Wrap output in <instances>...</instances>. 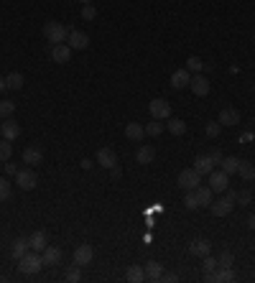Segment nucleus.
Returning a JSON list of instances; mask_svg holds the SVG:
<instances>
[{"label":"nucleus","instance_id":"f704fd0d","mask_svg":"<svg viewBox=\"0 0 255 283\" xmlns=\"http://www.w3.org/2000/svg\"><path fill=\"white\" fill-rule=\"evenodd\" d=\"M11 156H13V146H11V140H0V163H6V161H11Z\"/></svg>","mask_w":255,"mask_h":283},{"label":"nucleus","instance_id":"412c9836","mask_svg":"<svg viewBox=\"0 0 255 283\" xmlns=\"http://www.w3.org/2000/svg\"><path fill=\"white\" fill-rule=\"evenodd\" d=\"M41 161H44V153H41V148L31 146V148H26V151H23V163H29V166H39Z\"/></svg>","mask_w":255,"mask_h":283},{"label":"nucleus","instance_id":"1a4fd4ad","mask_svg":"<svg viewBox=\"0 0 255 283\" xmlns=\"http://www.w3.org/2000/svg\"><path fill=\"white\" fill-rule=\"evenodd\" d=\"M67 44L72 46V51H79V49H87V44H90V36L87 34H82V31H69V36H67Z\"/></svg>","mask_w":255,"mask_h":283},{"label":"nucleus","instance_id":"f03ea898","mask_svg":"<svg viewBox=\"0 0 255 283\" xmlns=\"http://www.w3.org/2000/svg\"><path fill=\"white\" fill-rule=\"evenodd\" d=\"M44 36H46V41H49L51 46H56V44H64V41H67L69 29H67V26H62L59 21H51V23H46V26H44Z\"/></svg>","mask_w":255,"mask_h":283},{"label":"nucleus","instance_id":"58836bf2","mask_svg":"<svg viewBox=\"0 0 255 283\" xmlns=\"http://www.w3.org/2000/svg\"><path fill=\"white\" fill-rule=\"evenodd\" d=\"M204 133H207V135H209V138H217V135H219V133H222V125H219V123H217V120H209V123H207V125H204Z\"/></svg>","mask_w":255,"mask_h":283},{"label":"nucleus","instance_id":"f257e3e1","mask_svg":"<svg viewBox=\"0 0 255 283\" xmlns=\"http://www.w3.org/2000/svg\"><path fill=\"white\" fill-rule=\"evenodd\" d=\"M41 268H44V258H41V252H36V250H31V252H26L23 258H18V270H21L23 275H36Z\"/></svg>","mask_w":255,"mask_h":283},{"label":"nucleus","instance_id":"a18cd8bd","mask_svg":"<svg viewBox=\"0 0 255 283\" xmlns=\"http://www.w3.org/2000/svg\"><path fill=\"white\" fill-rule=\"evenodd\" d=\"M3 166H6V174H11V176H16V174H18V171H21V168H18V166H16V163H11V161H6V163H3Z\"/></svg>","mask_w":255,"mask_h":283},{"label":"nucleus","instance_id":"f8f14e48","mask_svg":"<svg viewBox=\"0 0 255 283\" xmlns=\"http://www.w3.org/2000/svg\"><path fill=\"white\" fill-rule=\"evenodd\" d=\"M0 133H3V138H6V140H16V138L21 135V125H18L16 120L6 118L3 123H0Z\"/></svg>","mask_w":255,"mask_h":283},{"label":"nucleus","instance_id":"7c9ffc66","mask_svg":"<svg viewBox=\"0 0 255 283\" xmlns=\"http://www.w3.org/2000/svg\"><path fill=\"white\" fill-rule=\"evenodd\" d=\"M23 74L21 72H11L8 77H6V90H21L23 87Z\"/></svg>","mask_w":255,"mask_h":283},{"label":"nucleus","instance_id":"2f4dec72","mask_svg":"<svg viewBox=\"0 0 255 283\" xmlns=\"http://www.w3.org/2000/svg\"><path fill=\"white\" fill-rule=\"evenodd\" d=\"M146 128V135H151V138H158L163 130H166V125L161 123V120H151L148 125H143Z\"/></svg>","mask_w":255,"mask_h":283},{"label":"nucleus","instance_id":"ddd939ff","mask_svg":"<svg viewBox=\"0 0 255 283\" xmlns=\"http://www.w3.org/2000/svg\"><path fill=\"white\" fill-rule=\"evenodd\" d=\"M51 59H54L56 64H67V62L72 59V46H69V44H56V46H51Z\"/></svg>","mask_w":255,"mask_h":283},{"label":"nucleus","instance_id":"0eeeda50","mask_svg":"<svg viewBox=\"0 0 255 283\" xmlns=\"http://www.w3.org/2000/svg\"><path fill=\"white\" fill-rule=\"evenodd\" d=\"M16 184H18L23 191H31V189H36L39 179H36V174H34V171H29V168H21V171L16 174Z\"/></svg>","mask_w":255,"mask_h":283},{"label":"nucleus","instance_id":"09e8293b","mask_svg":"<svg viewBox=\"0 0 255 283\" xmlns=\"http://www.w3.org/2000/svg\"><path fill=\"white\" fill-rule=\"evenodd\" d=\"M110 176H112V179H120V176H123V171H120L118 166H112V168H110Z\"/></svg>","mask_w":255,"mask_h":283},{"label":"nucleus","instance_id":"39448f33","mask_svg":"<svg viewBox=\"0 0 255 283\" xmlns=\"http://www.w3.org/2000/svg\"><path fill=\"white\" fill-rule=\"evenodd\" d=\"M148 112H151L153 120H168V118H171V105H168L166 100L156 97V100L148 102Z\"/></svg>","mask_w":255,"mask_h":283},{"label":"nucleus","instance_id":"4c0bfd02","mask_svg":"<svg viewBox=\"0 0 255 283\" xmlns=\"http://www.w3.org/2000/svg\"><path fill=\"white\" fill-rule=\"evenodd\" d=\"M11 194H13V189H11V181L3 176V179H0V202L11 199Z\"/></svg>","mask_w":255,"mask_h":283},{"label":"nucleus","instance_id":"9d476101","mask_svg":"<svg viewBox=\"0 0 255 283\" xmlns=\"http://www.w3.org/2000/svg\"><path fill=\"white\" fill-rule=\"evenodd\" d=\"M209 250H212V242H209V240H204V237H196V240H191V242H189V255L204 258V255H209Z\"/></svg>","mask_w":255,"mask_h":283},{"label":"nucleus","instance_id":"72a5a7b5","mask_svg":"<svg viewBox=\"0 0 255 283\" xmlns=\"http://www.w3.org/2000/svg\"><path fill=\"white\" fill-rule=\"evenodd\" d=\"M79 278H82V265H77V263H74V265H69V268H67V273H64V280L77 283Z\"/></svg>","mask_w":255,"mask_h":283},{"label":"nucleus","instance_id":"de8ad7c7","mask_svg":"<svg viewBox=\"0 0 255 283\" xmlns=\"http://www.w3.org/2000/svg\"><path fill=\"white\" fill-rule=\"evenodd\" d=\"M79 166H82V168H87V171H90V168H92V166H95V163H92V161H90V158H82V161H79Z\"/></svg>","mask_w":255,"mask_h":283},{"label":"nucleus","instance_id":"cd10ccee","mask_svg":"<svg viewBox=\"0 0 255 283\" xmlns=\"http://www.w3.org/2000/svg\"><path fill=\"white\" fill-rule=\"evenodd\" d=\"M237 166H240V158L237 156H224L222 158V163H219V168L230 176V174H237Z\"/></svg>","mask_w":255,"mask_h":283},{"label":"nucleus","instance_id":"ea45409f","mask_svg":"<svg viewBox=\"0 0 255 283\" xmlns=\"http://www.w3.org/2000/svg\"><path fill=\"white\" fill-rule=\"evenodd\" d=\"M16 112V105L11 102V100H3L0 102V118H11Z\"/></svg>","mask_w":255,"mask_h":283},{"label":"nucleus","instance_id":"c9c22d12","mask_svg":"<svg viewBox=\"0 0 255 283\" xmlns=\"http://www.w3.org/2000/svg\"><path fill=\"white\" fill-rule=\"evenodd\" d=\"M186 69H189L191 74H199V72L204 69V62H202L199 56H189V59H186Z\"/></svg>","mask_w":255,"mask_h":283},{"label":"nucleus","instance_id":"5fc2aeb1","mask_svg":"<svg viewBox=\"0 0 255 283\" xmlns=\"http://www.w3.org/2000/svg\"><path fill=\"white\" fill-rule=\"evenodd\" d=\"M252 41H255V36H252Z\"/></svg>","mask_w":255,"mask_h":283},{"label":"nucleus","instance_id":"aec40b11","mask_svg":"<svg viewBox=\"0 0 255 283\" xmlns=\"http://www.w3.org/2000/svg\"><path fill=\"white\" fill-rule=\"evenodd\" d=\"M232 280H235V270L232 268L217 265V270L212 273V283H232Z\"/></svg>","mask_w":255,"mask_h":283},{"label":"nucleus","instance_id":"bb28decb","mask_svg":"<svg viewBox=\"0 0 255 283\" xmlns=\"http://www.w3.org/2000/svg\"><path fill=\"white\" fill-rule=\"evenodd\" d=\"M166 128H168L171 135H184V133H186V123H184L181 118H168Z\"/></svg>","mask_w":255,"mask_h":283},{"label":"nucleus","instance_id":"a211bd4d","mask_svg":"<svg viewBox=\"0 0 255 283\" xmlns=\"http://www.w3.org/2000/svg\"><path fill=\"white\" fill-rule=\"evenodd\" d=\"M29 247L36 250V252H44V250H46V232H44V230L31 232V237H29Z\"/></svg>","mask_w":255,"mask_h":283},{"label":"nucleus","instance_id":"5701e85b","mask_svg":"<svg viewBox=\"0 0 255 283\" xmlns=\"http://www.w3.org/2000/svg\"><path fill=\"white\" fill-rule=\"evenodd\" d=\"M143 270H146V278H148V280H161V275H163V265H161L158 260H148Z\"/></svg>","mask_w":255,"mask_h":283},{"label":"nucleus","instance_id":"6e6552de","mask_svg":"<svg viewBox=\"0 0 255 283\" xmlns=\"http://www.w3.org/2000/svg\"><path fill=\"white\" fill-rule=\"evenodd\" d=\"M189 87H191V92L196 95V97H204V95H209V79L199 72V74H191V82H189Z\"/></svg>","mask_w":255,"mask_h":283},{"label":"nucleus","instance_id":"4468645a","mask_svg":"<svg viewBox=\"0 0 255 283\" xmlns=\"http://www.w3.org/2000/svg\"><path fill=\"white\" fill-rule=\"evenodd\" d=\"M189 82H191V72L184 67V69H176L174 74H171V87L174 90H184V87H189Z\"/></svg>","mask_w":255,"mask_h":283},{"label":"nucleus","instance_id":"8fccbe9b","mask_svg":"<svg viewBox=\"0 0 255 283\" xmlns=\"http://www.w3.org/2000/svg\"><path fill=\"white\" fill-rule=\"evenodd\" d=\"M240 140H242V143H252V133H242Z\"/></svg>","mask_w":255,"mask_h":283},{"label":"nucleus","instance_id":"49530a36","mask_svg":"<svg viewBox=\"0 0 255 283\" xmlns=\"http://www.w3.org/2000/svg\"><path fill=\"white\" fill-rule=\"evenodd\" d=\"M161 280H163V283H176V280H179V275H176V273H163V275H161Z\"/></svg>","mask_w":255,"mask_h":283},{"label":"nucleus","instance_id":"7ed1b4c3","mask_svg":"<svg viewBox=\"0 0 255 283\" xmlns=\"http://www.w3.org/2000/svg\"><path fill=\"white\" fill-rule=\"evenodd\" d=\"M176 184L184 189V191H194L199 184H202V174L191 166V168H184V171H179V176H176Z\"/></svg>","mask_w":255,"mask_h":283},{"label":"nucleus","instance_id":"6ab92c4d","mask_svg":"<svg viewBox=\"0 0 255 283\" xmlns=\"http://www.w3.org/2000/svg\"><path fill=\"white\" fill-rule=\"evenodd\" d=\"M41 258H44V265H59L64 260V252L59 247H49L46 245V250L41 252Z\"/></svg>","mask_w":255,"mask_h":283},{"label":"nucleus","instance_id":"4be33fe9","mask_svg":"<svg viewBox=\"0 0 255 283\" xmlns=\"http://www.w3.org/2000/svg\"><path fill=\"white\" fill-rule=\"evenodd\" d=\"M194 168H196L202 176H209V174L214 171V163H212L209 156H196V158H194Z\"/></svg>","mask_w":255,"mask_h":283},{"label":"nucleus","instance_id":"20e7f679","mask_svg":"<svg viewBox=\"0 0 255 283\" xmlns=\"http://www.w3.org/2000/svg\"><path fill=\"white\" fill-rule=\"evenodd\" d=\"M232 207H235V191H224V196L222 199H212V204H209V212L214 214V217H224V214H230L232 212Z\"/></svg>","mask_w":255,"mask_h":283},{"label":"nucleus","instance_id":"603ef678","mask_svg":"<svg viewBox=\"0 0 255 283\" xmlns=\"http://www.w3.org/2000/svg\"><path fill=\"white\" fill-rule=\"evenodd\" d=\"M6 90V77H0V92Z\"/></svg>","mask_w":255,"mask_h":283},{"label":"nucleus","instance_id":"3c124183","mask_svg":"<svg viewBox=\"0 0 255 283\" xmlns=\"http://www.w3.org/2000/svg\"><path fill=\"white\" fill-rule=\"evenodd\" d=\"M247 227H250V230H252V232H255V212H252V214H250V219H247Z\"/></svg>","mask_w":255,"mask_h":283},{"label":"nucleus","instance_id":"423d86ee","mask_svg":"<svg viewBox=\"0 0 255 283\" xmlns=\"http://www.w3.org/2000/svg\"><path fill=\"white\" fill-rule=\"evenodd\" d=\"M207 179H209V184H207V186H209V189H212L214 194H224V191H227L230 176H227V174H224L222 168H219V171H212V174H209Z\"/></svg>","mask_w":255,"mask_h":283},{"label":"nucleus","instance_id":"473e14b6","mask_svg":"<svg viewBox=\"0 0 255 283\" xmlns=\"http://www.w3.org/2000/svg\"><path fill=\"white\" fill-rule=\"evenodd\" d=\"M217 258H212V255H204L202 258V270H204V275H212L214 270H217Z\"/></svg>","mask_w":255,"mask_h":283},{"label":"nucleus","instance_id":"79ce46f5","mask_svg":"<svg viewBox=\"0 0 255 283\" xmlns=\"http://www.w3.org/2000/svg\"><path fill=\"white\" fill-rule=\"evenodd\" d=\"M184 204H186V209H199V199H196V194H194V191H186Z\"/></svg>","mask_w":255,"mask_h":283},{"label":"nucleus","instance_id":"a19ab883","mask_svg":"<svg viewBox=\"0 0 255 283\" xmlns=\"http://www.w3.org/2000/svg\"><path fill=\"white\" fill-rule=\"evenodd\" d=\"M97 18V11H95V6L90 3V6H82V21H95Z\"/></svg>","mask_w":255,"mask_h":283},{"label":"nucleus","instance_id":"393cba45","mask_svg":"<svg viewBox=\"0 0 255 283\" xmlns=\"http://www.w3.org/2000/svg\"><path fill=\"white\" fill-rule=\"evenodd\" d=\"M153 158H156V151H153L151 146H140L138 153H135V161L143 163V166H146V163H153Z\"/></svg>","mask_w":255,"mask_h":283},{"label":"nucleus","instance_id":"c03bdc74","mask_svg":"<svg viewBox=\"0 0 255 283\" xmlns=\"http://www.w3.org/2000/svg\"><path fill=\"white\" fill-rule=\"evenodd\" d=\"M207 156H209V158H212V163H222V158H224V156H222V151H219V148H212V151H209V153H207Z\"/></svg>","mask_w":255,"mask_h":283},{"label":"nucleus","instance_id":"c85d7f7f","mask_svg":"<svg viewBox=\"0 0 255 283\" xmlns=\"http://www.w3.org/2000/svg\"><path fill=\"white\" fill-rule=\"evenodd\" d=\"M237 174H240V179H242V181H252V179H255V166L240 158V166H237Z\"/></svg>","mask_w":255,"mask_h":283},{"label":"nucleus","instance_id":"37998d69","mask_svg":"<svg viewBox=\"0 0 255 283\" xmlns=\"http://www.w3.org/2000/svg\"><path fill=\"white\" fill-rule=\"evenodd\" d=\"M250 199H252V194H250L247 189H242V191L235 194V202H237V204H250Z\"/></svg>","mask_w":255,"mask_h":283},{"label":"nucleus","instance_id":"f3484780","mask_svg":"<svg viewBox=\"0 0 255 283\" xmlns=\"http://www.w3.org/2000/svg\"><path fill=\"white\" fill-rule=\"evenodd\" d=\"M125 138L133 140V143H140V140L146 138V128H143L140 123H128V125H125Z\"/></svg>","mask_w":255,"mask_h":283},{"label":"nucleus","instance_id":"2eb2a0df","mask_svg":"<svg viewBox=\"0 0 255 283\" xmlns=\"http://www.w3.org/2000/svg\"><path fill=\"white\" fill-rule=\"evenodd\" d=\"M97 163L102 168H112V166H118V153L112 148H100L97 151Z\"/></svg>","mask_w":255,"mask_h":283},{"label":"nucleus","instance_id":"a878e982","mask_svg":"<svg viewBox=\"0 0 255 283\" xmlns=\"http://www.w3.org/2000/svg\"><path fill=\"white\" fill-rule=\"evenodd\" d=\"M125 278H128L130 283H143V280H146V270H143L140 265H128Z\"/></svg>","mask_w":255,"mask_h":283},{"label":"nucleus","instance_id":"c756f323","mask_svg":"<svg viewBox=\"0 0 255 283\" xmlns=\"http://www.w3.org/2000/svg\"><path fill=\"white\" fill-rule=\"evenodd\" d=\"M26 252H29V240H26V237H18V240L11 245V255L18 260V258H23Z\"/></svg>","mask_w":255,"mask_h":283},{"label":"nucleus","instance_id":"b1692460","mask_svg":"<svg viewBox=\"0 0 255 283\" xmlns=\"http://www.w3.org/2000/svg\"><path fill=\"white\" fill-rule=\"evenodd\" d=\"M194 194H196V199H199V207H209L212 199H214V191H212L209 186H202V184L194 189Z\"/></svg>","mask_w":255,"mask_h":283},{"label":"nucleus","instance_id":"9b49d317","mask_svg":"<svg viewBox=\"0 0 255 283\" xmlns=\"http://www.w3.org/2000/svg\"><path fill=\"white\" fill-rule=\"evenodd\" d=\"M92 258H95V250H92V245H77V250H74V263L77 265H90L92 263Z\"/></svg>","mask_w":255,"mask_h":283},{"label":"nucleus","instance_id":"864d4df0","mask_svg":"<svg viewBox=\"0 0 255 283\" xmlns=\"http://www.w3.org/2000/svg\"><path fill=\"white\" fill-rule=\"evenodd\" d=\"M79 3H82V6H90V3H92V0H79Z\"/></svg>","mask_w":255,"mask_h":283},{"label":"nucleus","instance_id":"dca6fc26","mask_svg":"<svg viewBox=\"0 0 255 283\" xmlns=\"http://www.w3.org/2000/svg\"><path fill=\"white\" fill-rule=\"evenodd\" d=\"M217 123H219V125H227V128H232V125H237V123H240V112H237L235 107H224V110L219 112Z\"/></svg>","mask_w":255,"mask_h":283},{"label":"nucleus","instance_id":"e433bc0d","mask_svg":"<svg viewBox=\"0 0 255 283\" xmlns=\"http://www.w3.org/2000/svg\"><path fill=\"white\" fill-rule=\"evenodd\" d=\"M217 263H219L222 268H232V263H235V255H232L230 250H222V252L217 255Z\"/></svg>","mask_w":255,"mask_h":283}]
</instances>
